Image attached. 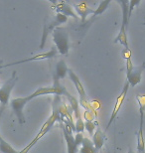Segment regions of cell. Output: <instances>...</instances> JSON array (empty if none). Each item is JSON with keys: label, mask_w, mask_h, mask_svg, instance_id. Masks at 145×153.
Listing matches in <instances>:
<instances>
[{"label": "cell", "mask_w": 145, "mask_h": 153, "mask_svg": "<svg viewBox=\"0 0 145 153\" xmlns=\"http://www.w3.org/2000/svg\"><path fill=\"white\" fill-rule=\"evenodd\" d=\"M46 94H56V91L55 88L52 87H44V88H39L38 90H36L33 94H31L29 97L32 100L33 99H35L37 97L40 96H46Z\"/></svg>", "instance_id": "e0dca14e"}, {"label": "cell", "mask_w": 145, "mask_h": 153, "mask_svg": "<svg viewBox=\"0 0 145 153\" xmlns=\"http://www.w3.org/2000/svg\"><path fill=\"white\" fill-rule=\"evenodd\" d=\"M136 100L139 105V114L140 116H144L145 114V96H136Z\"/></svg>", "instance_id": "44dd1931"}, {"label": "cell", "mask_w": 145, "mask_h": 153, "mask_svg": "<svg viewBox=\"0 0 145 153\" xmlns=\"http://www.w3.org/2000/svg\"><path fill=\"white\" fill-rule=\"evenodd\" d=\"M122 57L124 58L125 60L131 59V51H130V49H124V50L122 51Z\"/></svg>", "instance_id": "4316f807"}, {"label": "cell", "mask_w": 145, "mask_h": 153, "mask_svg": "<svg viewBox=\"0 0 145 153\" xmlns=\"http://www.w3.org/2000/svg\"><path fill=\"white\" fill-rule=\"evenodd\" d=\"M60 125L62 127V130H63V134L65 137V140H66L67 143V148H68V153H78L79 152V147L77 146L75 143V137L73 136V134L68 133L66 129L63 126V123L60 122Z\"/></svg>", "instance_id": "8fae6325"}, {"label": "cell", "mask_w": 145, "mask_h": 153, "mask_svg": "<svg viewBox=\"0 0 145 153\" xmlns=\"http://www.w3.org/2000/svg\"><path fill=\"white\" fill-rule=\"evenodd\" d=\"M129 87H130V85H129L128 82H125L124 87L122 88L121 93H120V94L118 96V97L116 99L115 108H113V109H112V114H110V118H109V123H107V125H106V129H109V128L110 127V125H112V124L113 123V121L115 120L116 116H117V114H118V112H119V111H120V108H121V106H122V105H123V102H124L125 97H126V96H127Z\"/></svg>", "instance_id": "8992f818"}, {"label": "cell", "mask_w": 145, "mask_h": 153, "mask_svg": "<svg viewBox=\"0 0 145 153\" xmlns=\"http://www.w3.org/2000/svg\"><path fill=\"white\" fill-rule=\"evenodd\" d=\"M85 119L88 121H94V112L91 111H85Z\"/></svg>", "instance_id": "484cf974"}, {"label": "cell", "mask_w": 145, "mask_h": 153, "mask_svg": "<svg viewBox=\"0 0 145 153\" xmlns=\"http://www.w3.org/2000/svg\"><path fill=\"white\" fill-rule=\"evenodd\" d=\"M104 140H106V135H104V133L101 131L100 128L97 127L94 131V135H92V140H91L97 152L103 148V146L104 144Z\"/></svg>", "instance_id": "4fadbf2b"}, {"label": "cell", "mask_w": 145, "mask_h": 153, "mask_svg": "<svg viewBox=\"0 0 145 153\" xmlns=\"http://www.w3.org/2000/svg\"><path fill=\"white\" fill-rule=\"evenodd\" d=\"M85 130V122L83 120V118L77 119L76 124H75V131L77 133H83Z\"/></svg>", "instance_id": "7402d4cb"}, {"label": "cell", "mask_w": 145, "mask_h": 153, "mask_svg": "<svg viewBox=\"0 0 145 153\" xmlns=\"http://www.w3.org/2000/svg\"><path fill=\"white\" fill-rule=\"evenodd\" d=\"M144 117H140L139 127L137 131V153H145V139H144Z\"/></svg>", "instance_id": "7c38bea8"}, {"label": "cell", "mask_w": 145, "mask_h": 153, "mask_svg": "<svg viewBox=\"0 0 145 153\" xmlns=\"http://www.w3.org/2000/svg\"><path fill=\"white\" fill-rule=\"evenodd\" d=\"M1 66H2V65H1V60H0V68H1Z\"/></svg>", "instance_id": "f546056e"}, {"label": "cell", "mask_w": 145, "mask_h": 153, "mask_svg": "<svg viewBox=\"0 0 145 153\" xmlns=\"http://www.w3.org/2000/svg\"><path fill=\"white\" fill-rule=\"evenodd\" d=\"M31 100V99L28 97H17V99L11 100L10 105L12 109H13L15 115L17 116L18 122L19 124H24L25 123V116H24L23 109L25 108V105Z\"/></svg>", "instance_id": "5b68a950"}, {"label": "cell", "mask_w": 145, "mask_h": 153, "mask_svg": "<svg viewBox=\"0 0 145 153\" xmlns=\"http://www.w3.org/2000/svg\"><path fill=\"white\" fill-rule=\"evenodd\" d=\"M52 38L56 45L57 51L61 55H68L70 49L69 44V34L65 27H57L52 32Z\"/></svg>", "instance_id": "6da1fadb"}, {"label": "cell", "mask_w": 145, "mask_h": 153, "mask_svg": "<svg viewBox=\"0 0 145 153\" xmlns=\"http://www.w3.org/2000/svg\"><path fill=\"white\" fill-rule=\"evenodd\" d=\"M53 9L59 14H62L66 17H72L75 19H78L79 16L74 12L72 6L66 1H53Z\"/></svg>", "instance_id": "ba28073f"}, {"label": "cell", "mask_w": 145, "mask_h": 153, "mask_svg": "<svg viewBox=\"0 0 145 153\" xmlns=\"http://www.w3.org/2000/svg\"><path fill=\"white\" fill-rule=\"evenodd\" d=\"M127 153H135V152H134L133 150H132L131 148H129V149H128V151H127Z\"/></svg>", "instance_id": "f1b7e54d"}, {"label": "cell", "mask_w": 145, "mask_h": 153, "mask_svg": "<svg viewBox=\"0 0 145 153\" xmlns=\"http://www.w3.org/2000/svg\"><path fill=\"white\" fill-rule=\"evenodd\" d=\"M78 153H98L95 149L94 143L88 137H85L82 143V147L79 149Z\"/></svg>", "instance_id": "2e32d148"}, {"label": "cell", "mask_w": 145, "mask_h": 153, "mask_svg": "<svg viewBox=\"0 0 145 153\" xmlns=\"http://www.w3.org/2000/svg\"><path fill=\"white\" fill-rule=\"evenodd\" d=\"M84 138H85V136H84V134H83V133H77V135L75 136V143L77 144L78 147L80 145H82Z\"/></svg>", "instance_id": "d4e9b609"}, {"label": "cell", "mask_w": 145, "mask_h": 153, "mask_svg": "<svg viewBox=\"0 0 145 153\" xmlns=\"http://www.w3.org/2000/svg\"><path fill=\"white\" fill-rule=\"evenodd\" d=\"M58 51L56 47H53L51 50H49L48 52H45V53L42 54H38L36 56H33L28 59H23L20 61H16V62L10 63V64H6V65H2L0 70L3 68H7V67H11V66H15V65H19V64H24V63H28V62H33V61H41V60H46V59H52L57 55Z\"/></svg>", "instance_id": "52a82bcc"}, {"label": "cell", "mask_w": 145, "mask_h": 153, "mask_svg": "<svg viewBox=\"0 0 145 153\" xmlns=\"http://www.w3.org/2000/svg\"><path fill=\"white\" fill-rule=\"evenodd\" d=\"M140 2H141L140 0H131V1H129V4H128V18L129 19H130L132 11H133V9L135 8V6L139 5Z\"/></svg>", "instance_id": "cb8c5ba5"}, {"label": "cell", "mask_w": 145, "mask_h": 153, "mask_svg": "<svg viewBox=\"0 0 145 153\" xmlns=\"http://www.w3.org/2000/svg\"><path fill=\"white\" fill-rule=\"evenodd\" d=\"M127 31L128 30L123 25H121L118 35L116 36V38L115 39L113 43H119V44H121L123 47H124V49H129L128 39H127Z\"/></svg>", "instance_id": "9a60e30c"}, {"label": "cell", "mask_w": 145, "mask_h": 153, "mask_svg": "<svg viewBox=\"0 0 145 153\" xmlns=\"http://www.w3.org/2000/svg\"><path fill=\"white\" fill-rule=\"evenodd\" d=\"M74 7H75L77 13H78L79 16H81V21L82 23L86 22V19H87L88 15L89 14H94V10L91 8H89L87 2H80V3H76L74 4Z\"/></svg>", "instance_id": "30bf717a"}, {"label": "cell", "mask_w": 145, "mask_h": 153, "mask_svg": "<svg viewBox=\"0 0 145 153\" xmlns=\"http://www.w3.org/2000/svg\"><path fill=\"white\" fill-rule=\"evenodd\" d=\"M5 108H6V106H3V105H1V108H0V119H1V116L3 114V111H5ZM2 139H3L2 136L0 135V140H2Z\"/></svg>", "instance_id": "83f0119b"}, {"label": "cell", "mask_w": 145, "mask_h": 153, "mask_svg": "<svg viewBox=\"0 0 145 153\" xmlns=\"http://www.w3.org/2000/svg\"><path fill=\"white\" fill-rule=\"evenodd\" d=\"M142 25H144V26H145V23H143V24H142Z\"/></svg>", "instance_id": "4dcf8cb0"}, {"label": "cell", "mask_w": 145, "mask_h": 153, "mask_svg": "<svg viewBox=\"0 0 145 153\" xmlns=\"http://www.w3.org/2000/svg\"><path fill=\"white\" fill-rule=\"evenodd\" d=\"M144 70H145V63L141 64L138 67H134L133 70L129 74L126 75V79H127L126 82H128L131 88H134L135 85L140 84L141 78H142V73L144 72Z\"/></svg>", "instance_id": "9c48e42d"}, {"label": "cell", "mask_w": 145, "mask_h": 153, "mask_svg": "<svg viewBox=\"0 0 145 153\" xmlns=\"http://www.w3.org/2000/svg\"><path fill=\"white\" fill-rule=\"evenodd\" d=\"M68 75L70 76V79L73 82V84L75 85V88H77V91H78V93L80 94V102H81V105L84 108H86V111H91L94 112L91 108V103L88 102V97H87V94H86V91L84 88V85L80 81L79 76L75 74V72H73L72 70H69V72H68Z\"/></svg>", "instance_id": "3957f363"}, {"label": "cell", "mask_w": 145, "mask_h": 153, "mask_svg": "<svg viewBox=\"0 0 145 153\" xmlns=\"http://www.w3.org/2000/svg\"><path fill=\"white\" fill-rule=\"evenodd\" d=\"M67 21H68V17L64 16V15H62V14H59V13L56 14V16H55L53 19L46 18L44 28H43V36H42V40H41V44H40V47H39L40 50H43V49H44L49 34L53 32L57 27H59V25L66 23Z\"/></svg>", "instance_id": "7a4b0ae2"}, {"label": "cell", "mask_w": 145, "mask_h": 153, "mask_svg": "<svg viewBox=\"0 0 145 153\" xmlns=\"http://www.w3.org/2000/svg\"><path fill=\"white\" fill-rule=\"evenodd\" d=\"M69 72V69L67 67V64L64 60H60L56 64V70H55L54 74L59 79H63L66 78V76Z\"/></svg>", "instance_id": "5bb4252c"}, {"label": "cell", "mask_w": 145, "mask_h": 153, "mask_svg": "<svg viewBox=\"0 0 145 153\" xmlns=\"http://www.w3.org/2000/svg\"><path fill=\"white\" fill-rule=\"evenodd\" d=\"M109 4H110V0H104V1H101L100 4H98L97 8L94 10V14H92L94 15V17H97V16H98V15L103 14V12L107 9Z\"/></svg>", "instance_id": "ffe728a7"}, {"label": "cell", "mask_w": 145, "mask_h": 153, "mask_svg": "<svg viewBox=\"0 0 145 153\" xmlns=\"http://www.w3.org/2000/svg\"><path fill=\"white\" fill-rule=\"evenodd\" d=\"M67 99L69 100V102H70V105H71V108H72L74 114H75V117L77 119L81 118V111H80L78 100H77L75 97H73L71 94L67 97Z\"/></svg>", "instance_id": "ac0fdd59"}, {"label": "cell", "mask_w": 145, "mask_h": 153, "mask_svg": "<svg viewBox=\"0 0 145 153\" xmlns=\"http://www.w3.org/2000/svg\"><path fill=\"white\" fill-rule=\"evenodd\" d=\"M85 129L88 130V132L89 133V135H94V130L97 129V127H95V123H94V121L86 120V122H85Z\"/></svg>", "instance_id": "603a6c76"}, {"label": "cell", "mask_w": 145, "mask_h": 153, "mask_svg": "<svg viewBox=\"0 0 145 153\" xmlns=\"http://www.w3.org/2000/svg\"><path fill=\"white\" fill-rule=\"evenodd\" d=\"M17 81H18V76L16 74V71H14L12 73L10 79H7V82L0 88V102H1V105L6 106L8 105L11 91L15 87V85H16Z\"/></svg>", "instance_id": "277c9868"}, {"label": "cell", "mask_w": 145, "mask_h": 153, "mask_svg": "<svg viewBox=\"0 0 145 153\" xmlns=\"http://www.w3.org/2000/svg\"><path fill=\"white\" fill-rule=\"evenodd\" d=\"M0 151L2 153H20L19 151L15 150L5 139L0 140Z\"/></svg>", "instance_id": "d6986e66"}]
</instances>
